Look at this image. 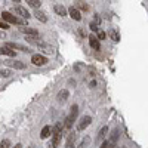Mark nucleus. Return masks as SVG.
Segmentation results:
<instances>
[{
    "mask_svg": "<svg viewBox=\"0 0 148 148\" xmlns=\"http://www.w3.org/2000/svg\"><path fill=\"white\" fill-rule=\"evenodd\" d=\"M62 127L64 125L61 121H58L52 129V148H58L61 141H62Z\"/></svg>",
    "mask_w": 148,
    "mask_h": 148,
    "instance_id": "obj_1",
    "label": "nucleus"
},
{
    "mask_svg": "<svg viewBox=\"0 0 148 148\" xmlns=\"http://www.w3.org/2000/svg\"><path fill=\"white\" fill-rule=\"evenodd\" d=\"M77 114H79V105H71L70 108V114L67 116V119L64 120V127L65 129H71V126L74 125V121L77 119Z\"/></svg>",
    "mask_w": 148,
    "mask_h": 148,
    "instance_id": "obj_2",
    "label": "nucleus"
},
{
    "mask_svg": "<svg viewBox=\"0 0 148 148\" xmlns=\"http://www.w3.org/2000/svg\"><path fill=\"white\" fill-rule=\"evenodd\" d=\"M2 19H3L5 22H8V24H16V25H19V27L25 25V21H24V19L18 18L16 15L9 14V12H3V14H2Z\"/></svg>",
    "mask_w": 148,
    "mask_h": 148,
    "instance_id": "obj_3",
    "label": "nucleus"
},
{
    "mask_svg": "<svg viewBox=\"0 0 148 148\" xmlns=\"http://www.w3.org/2000/svg\"><path fill=\"white\" fill-rule=\"evenodd\" d=\"M3 62L10 67V68H15V70H24L25 68V64L22 61H18V59H9V61H3Z\"/></svg>",
    "mask_w": 148,
    "mask_h": 148,
    "instance_id": "obj_4",
    "label": "nucleus"
},
{
    "mask_svg": "<svg viewBox=\"0 0 148 148\" xmlns=\"http://www.w3.org/2000/svg\"><path fill=\"white\" fill-rule=\"evenodd\" d=\"M31 62L34 65H37V67H43V65L47 64V58L43 56V55H33L31 56Z\"/></svg>",
    "mask_w": 148,
    "mask_h": 148,
    "instance_id": "obj_5",
    "label": "nucleus"
},
{
    "mask_svg": "<svg viewBox=\"0 0 148 148\" xmlns=\"http://www.w3.org/2000/svg\"><path fill=\"white\" fill-rule=\"evenodd\" d=\"M90 123H92V117L90 116H83L80 119V121L77 123V130H84L86 127L90 125Z\"/></svg>",
    "mask_w": 148,
    "mask_h": 148,
    "instance_id": "obj_6",
    "label": "nucleus"
},
{
    "mask_svg": "<svg viewBox=\"0 0 148 148\" xmlns=\"http://www.w3.org/2000/svg\"><path fill=\"white\" fill-rule=\"evenodd\" d=\"M6 47H9V49H12V51H15V49H16V51H21V52H25V53H28V52H31L30 51V49L27 47V46H22V45H19V43H6L5 45Z\"/></svg>",
    "mask_w": 148,
    "mask_h": 148,
    "instance_id": "obj_7",
    "label": "nucleus"
},
{
    "mask_svg": "<svg viewBox=\"0 0 148 148\" xmlns=\"http://www.w3.org/2000/svg\"><path fill=\"white\" fill-rule=\"evenodd\" d=\"M37 46H39L40 49H42V51L45 52V53H49V55H53L55 53V49L51 46V45H47V43H45L43 40H40V43L39 45H37Z\"/></svg>",
    "mask_w": 148,
    "mask_h": 148,
    "instance_id": "obj_8",
    "label": "nucleus"
},
{
    "mask_svg": "<svg viewBox=\"0 0 148 148\" xmlns=\"http://www.w3.org/2000/svg\"><path fill=\"white\" fill-rule=\"evenodd\" d=\"M14 10H15V14L19 15L21 18H25V19L30 18V14H28V10L25 8H22V6H14Z\"/></svg>",
    "mask_w": 148,
    "mask_h": 148,
    "instance_id": "obj_9",
    "label": "nucleus"
},
{
    "mask_svg": "<svg viewBox=\"0 0 148 148\" xmlns=\"http://www.w3.org/2000/svg\"><path fill=\"white\" fill-rule=\"evenodd\" d=\"M68 14H70V16L74 19V21H82V15H80V10L77 9V8H74V6H71L70 9H68Z\"/></svg>",
    "mask_w": 148,
    "mask_h": 148,
    "instance_id": "obj_10",
    "label": "nucleus"
},
{
    "mask_svg": "<svg viewBox=\"0 0 148 148\" xmlns=\"http://www.w3.org/2000/svg\"><path fill=\"white\" fill-rule=\"evenodd\" d=\"M89 45H90L92 49H95V51H99V47H101L99 40H98V37H96L95 34H90V36H89Z\"/></svg>",
    "mask_w": 148,
    "mask_h": 148,
    "instance_id": "obj_11",
    "label": "nucleus"
},
{
    "mask_svg": "<svg viewBox=\"0 0 148 148\" xmlns=\"http://www.w3.org/2000/svg\"><path fill=\"white\" fill-rule=\"evenodd\" d=\"M19 31H22L24 34H25V36H39V31H37L36 28H31V27H25V25H24V27H19Z\"/></svg>",
    "mask_w": 148,
    "mask_h": 148,
    "instance_id": "obj_12",
    "label": "nucleus"
},
{
    "mask_svg": "<svg viewBox=\"0 0 148 148\" xmlns=\"http://www.w3.org/2000/svg\"><path fill=\"white\" fill-rule=\"evenodd\" d=\"M56 98H58V101H59V102H65L68 98H70V92H68L67 89H62V90H59V92H58Z\"/></svg>",
    "mask_w": 148,
    "mask_h": 148,
    "instance_id": "obj_13",
    "label": "nucleus"
},
{
    "mask_svg": "<svg viewBox=\"0 0 148 148\" xmlns=\"http://www.w3.org/2000/svg\"><path fill=\"white\" fill-rule=\"evenodd\" d=\"M0 55H6V56H15V51H12V49L6 47V46H0Z\"/></svg>",
    "mask_w": 148,
    "mask_h": 148,
    "instance_id": "obj_14",
    "label": "nucleus"
},
{
    "mask_svg": "<svg viewBox=\"0 0 148 148\" xmlns=\"http://www.w3.org/2000/svg\"><path fill=\"white\" fill-rule=\"evenodd\" d=\"M34 16L39 19L40 22H47V16H46V14H45V12H42V10H39V9H36Z\"/></svg>",
    "mask_w": 148,
    "mask_h": 148,
    "instance_id": "obj_15",
    "label": "nucleus"
},
{
    "mask_svg": "<svg viewBox=\"0 0 148 148\" xmlns=\"http://www.w3.org/2000/svg\"><path fill=\"white\" fill-rule=\"evenodd\" d=\"M53 9H55V12H56L59 16H65V15H67V9H65L62 5H55Z\"/></svg>",
    "mask_w": 148,
    "mask_h": 148,
    "instance_id": "obj_16",
    "label": "nucleus"
},
{
    "mask_svg": "<svg viewBox=\"0 0 148 148\" xmlns=\"http://www.w3.org/2000/svg\"><path fill=\"white\" fill-rule=\"evenodd\" d=\"M52 135V129H51V126H45L43 129H42V133H40V136L43 138V139H46V138H49Z\"/></svg>",
    "mask_w": 148,
    "mask_h": 148,
    "instance_id": "obj_17",
    "label": "nucleus"
},
{
    "mask_svg": "<svg viewBox=\"0 0 148 148\" xmlns=\"http://www.w3.org/2000/svg\"><path fill=\"white\" fill-rule=\"evenodd\" d=\"M12 76V71L10 70H8V68H0V77H3V79H8V77H10Z\"/></svg>",
    "mask_w": 148,
    "mask_h": 148,
    "instance_id": "obj_18",
    "label": "nucleus"
},
{
    "mask_svg": "<svg viewBox=\"0 0 148 148\" xmlns=\"http://www.w3.org/2000/svg\"><path fill=\"white\" fill-rule=\"evenodd\" d=\"M74 141H76V133H70L68 138H67V145L65 147H71L74 145Z\"/></svg>",
    "mask_w": 148,
    "mask_h": 148,
    "instance_id": "obj_19",
    "label": "nucleus"
},
{
    "mask_svg": "<svg viewBox=\"0 0 148 148\" xmlns=\"http://www.w3.org/2000/svg\"><path fill=\"white\" fill-rule=\"evenodd\" d=\"M27 3L31 6V8H40V5H42V2H40V0H27Z\"/></svg>",
    "mask_w": 148,
    "mask_h": 148,
    "instance_id": "obj_20",
    "label": "nucleus"
},
{
    "mask_svg": "<svg viewBox=\"0 0 148 148\" xmlns=\"http://www.w3.org/2000/svg\"><path fill=\"white\" fill-rule=\"evenodd\" d=\"M107 132H108V127H107V126H104V127L99 130V135H98V139H99V141H101V139H104V138H105V135H107Z\"/></svg>",
    "mask_w": 148,
    "mask_h": 148,
    "instance_id": "obj_21",
    "label": "nucleus"
},
{
    "mask_svg": "<svg viewBox=\"0 0 148 148\" xmlns=\"http://www.w3.org/2000/svg\"><path fill=\"white\" fill-rule=\"evenodd\" d=\"M110 37H111V39H113L114 42H119V39H120V37H119V33L117 31H110Z\"/></svg>",
    "mask_w": 148,
    "mask_h": 148,
    "instance_id": "obj_22",
    "label": "nucleus"
},
{
    "mask_svg": "<svg viewBox=\"0 0 148 148\" xmlns=\"http://www.w3.org/2000/svg\"><path fill=\"white\" fill-rule=\"evenodd\" d=\"M77 8L82 9V10H89V5H86L83 2H77Z\"/></svg>",
    "mask_w": 148,
    "mask_h": 148,
    "instance_id": "obj_23",
    "label": "nucleus"
},
{
    "mask_svg": "<svg viewBox=\"0 0 148 148\" xmlns=\"http://www.w3.org/2000/svg\"><path fill=\"white\" fill-rule=\"evenodd\" d=\"M10 147V141L9 139H3L2 142H0V148H9Z\"/></svg>",
    "mask_w": 148,
    "mask_h": 148,
    "instance_id": "obj_24",
    "label": "nucleus"
},
{
    "mask_svg": "<svg viewBox=\"0 0 148 148\" xmlns=\"http://www.w3.org/2000/svg\"><path fill=\"white\" fill-rule=\"evenodd\" d=\"M89 142H90V138H89V136H86V138L82 141V144H80L79 148H84V145H89Z\"/></svg>",
    "mask_w": 148,
    "mask_h": 148,
    "instance_id": "obj_25",
    "label": "nucleus"
},
{
    "mask_svg": "<svg viewBox=\"0 0 148 148\" xmlns=\"http://www.w3.org/2000/svg\"><path fill=\"white\" fill-rule=\"evenodd\" d=\"M9 28V24L5 22L3 19H0V30H8Z\"/></svg>",
    "mask_w": 148,
    "mask_h": 148,
    "instance_id": "obj_26",
    "label": "nucleus"
},
{
    "mask_svg": "<svg viewBox=\"0 0 148 148\" xmlns=\"http://www.w3.org/2000/svg\"><path fill=\"white\" fill-rule=\"evenodd\" d=\"M105 37H107V34H105L102 30H99V31H98V40H104Z\"/></svg>",
    "mask_w": 148,
    "mask_h": 148,
    "instance_id": "obj_27",
    "label": "nucleus"
},
{
    "mask_svg": "<svg viewBox=\"0 0 148 148\" xmlns=\"http://www.w3.org/2000/svg\"><path fill=\"white\" fill-rule=\"evenodd\" d=\"M88 71H89V76H92V77L96 76V70L93 67H88Z\"/></svg>",
    "mask_w": 148,
    "mask_h": 148,
    "instance_id": "obj_28",
    "label": "nucleus"
},
{
    "mask_svg": "<svg viewBox=\"0 0 148 148\" xmlns=\"http://www.w3.org/2000/svg\"><path fill=\"white\" fill-rule=\"evenodd\" d=\"M117 138H119V129H116V130L113 132V138H111V141L116 142V141H117Z\"/></svg>",
    "mask_w": 148,
    "mask_h": 148,
    "instance_id": "obj_29",
    "label": "nucleus"
},
{
    "mask_svg": "<svg viewBox=\"0 0 148 148\" xmlns=\"http://www.w3.org/2000/svg\"><path fill=\"white\" fill-rule=\"evenodd\" d=\"M89 27H90V30H92V31H96V33H98V31H99V28H98V25H96V24H95V22H92V24H90V25H89Z\"/></svg>",
    "mask_w": 148,
    "mask_h": 148,
    "instance_id": "obj_30",
    "label": "nucleus"
},
{
    "mask_svg": "<svg viewBox=\"0 0 148 148\" xmlns=\"http://www.w3.org/2000/svg\"><path fill=\"white\" fill-rule=\"evenodd\" d=\"M99 148H108V142H102V145Z\"/></svg>",
    "mask_w": 148,
    "mask_h": 148,
    "instance_id": "obj_31",
    "label": "nucleus"
},
{
    "mask_svg": "<svg viewBox=\"0 0 148 148\" xmlns=\"http://www.w3.org/2000/svg\"><path fill=\"white\" fill-rule=\"evenodd\" d=\"M12 148H22V144H16L15 147H12Z\"/></svg>",
    "mask_w": 148,
    "mask_h": 148,
    "instance_id": "obj_32",
    "label": "nucleus"
},
{
    "mask_svg": "<svg viewBox=\"0 0 148 148\" xmlns=\"http://www.w3.org/2000/svg\"><path fill=\"white\" fill-rule=\"evenodd\" d=\"M95 86H96V82H95V80H93V82H92V83H90V88H95Z\"/></svg>",
    "mask_w": 148,
    "mask_h": 148,
    "instance_id": "obj_33",
    "label": "nucleus"
},
{
    "mask_svg": "<svg viewBox=\"0 0 148 148\" xmlns=\"http://www.w3.org/2000/svg\"><path fill=\"white\" fill-rule=\"evenodd\" d=\"M65 148H74V145H71V147H65Z\"/></svg>",
    "mask_w": 148,
    "mask_h": 148,
    "instance_id": "obj_34",
    "label": "nucleus"
},
{
    "mask_svg": "<svg viewBox=\"0 0 148 148\" xmlns=\"http://www.w3.org/2000/svg\"><path fill=\"white\" fill-rule=\"evenodd\" d=\"M30 148H34V147H30Z\"/></svg>",
    "mask_w": 148,
    "mask_h": 148,
    "instance_id": "obj_35",
    "label": "nucleus"
}]
</instances>
